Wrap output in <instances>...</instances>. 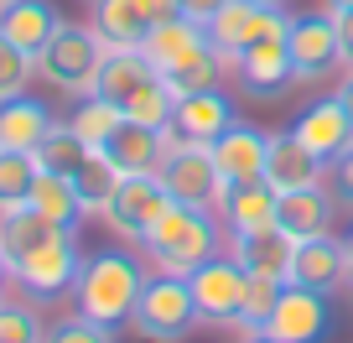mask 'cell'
<instances>
[{"mask_svg": "<svg viewBox=\"0 0 353 343\" xmlns=\"http://www.w3.org/2000/svg\"><path fill=\"white\" fill-rule=\"evenodd\" d=\"M281 297V281H265V276H244V307H239V333H260L265 317L276 312Z\"/></svg>", "mask_w": 353, "mask_h": 343, "instance_id": "obj_34", "label": "cell"}, {"mask_svg": "<svg viewBox=\"0 0 353 343\" xmlns=\"http://www.w3.org/2000/svg\"><path fill=\"white\" fill-rule=\"evenodd\" d=\"M327 11H353V0H327Z\"/></svg>", "mask_w": 353, "mask_h": 343, "instance_id": "obj_41", "label": "cell"}, {"mask_svg": "<svg viewBox=\"0 0 353 343\" xmlns=\"http://www.w3.org/2000/svg\"><path fill=\"white\" fill-rule=\"evenodd\" d=\"M213 166H219L223 188H239V182H260L265 177V156H270V135L254 130L250 120H234L219 141L208 146Z\"/></svg>", "mask_w": 353, "mask_h": 343, "instance_id": "obj_13", "label": "cell"}, {"mask_svg": "<svg viewBox=\"0 0 353 343\" xmlns=\"http://www.w3.org/2000/svg\"><path fill=\"white\" fill-rule=\"evenodd\" d=\"M47 322L32 307V297H0V343H42Z\"/></svg>", "mask_w": 353, "mask_h": 343, "instance_id": "obj_32", "label": "cell"}, {"mask_svg": "<svg viewBox=\"0 0 353 343\" xmlns=\"http://www.w3.org/2000/svg\"><path fill=\"white\" fill-rule=\"evenodd\" d=\"M286 47H291V68L296 84H317L327 73H343V37H338V16L332 11H307L286 21Z\"/></svg>", "mask_w": 353, "mask_h": 343, "instance_id": "obj_6", "label": "cell"}, {"mask_svg": "<svg viewBox=\"0 0 353 343\" xmlns=\"http://www.w3.org/2000/svg\"><path fill=\"white\" fill-rule=\"evenodd\" d=\"M104 52H110V47L94 37V26H68L63 21V32L37 52V73H42L52 89L73 94V99H88L94 84H99Z\"/></svg>", "mask_w": 353, "mask_h": 343, "instance_id": "obj_5", "label": "cell"}, {"mask_svg": "<svg viewBox=\"0 0 353 343\" xmlns=\"http://www.w3.org/2000/svg\"><path fill=\"white\" fill-rule=\"evenodd\" d=\"M229 68H234V78H239V89L250 94V99H276V94H286L291 84H296V68H291L286 32L260 37V42L244 47V52L234 57Z\"/></svg>", "mask_w": 353, "mask_h": 343, "instance_id": "obj_11", "label": "cell"}, {"mask_svg": "<svg viewBox=\"0 0 353 343\" xmlns=\"http://www.w3.org/2000/svg\"><path fill=\"white\" fill-rule=\"evenodd\" d=\"M219 219L229 234H254V229H270L281 219V193L270 182H239V188H223L219 198Z\"/></svg>", "mask_w": 353, "mask_h": 343, "instance_id": "obj_21", "label": "cell"}, {"mask_svg": "<svg viewBox=\"0 0 353 343\" xmlns=\"http://www.w3.org/2000/svg\"><path fill=\"white\" fill-rule=\"evenodd\" d=\"M172 203H176V198L161 188V177H120V188H114L110 208H104L99 219L110 224L120 239L145 244V234L161 224V213L172 208Z\"/></svg>", "mask_w": 353, "mask_h": 343, "instance_id": "obj_8", "label": "cell"}, {"mask_svg": "<svg viewBox=\"0 0 353 343\" xmlns=\"http://www.w3.org/2000/svg\"><path fill=\"white\" fill-rule=\"evenodd\" d=\"M73 188H78L83 213H104V208H110V198H114V188H120V166H114L104 151H88L83 166L73 172Z\"/></svg>", "mask_w": 353, "mask_h": 343, "instance_id": "obj_28", "label": "cell"}, {"mask_svg": "<svg viewBox=\"0 0 353 343\" xmlns=\"http://www.w3.org/2000/svg\"><path fill=\"white\" fill-rule=\"evenodd\" d=\"M6 6H11V0H0V11H6Z\"/></svg>", "mask_w": 353, "mask_h": 343, "instance_id": "obj_46", "label": "cell"}, {"mask_svg": "<svg viewBox=\"0 0 353 343\" xmlns=\"http://www.w3.org/2000/svg\"><path fill=\"white\" fill-rule=\"evenodd\" d=\"M265 338L276 343H322L332 333V297H322V291H307V286H281L276 297V312L265 317Z\"/></svg>", "mask_w": 353, "mask_h": 343, "instance_id": "obj_9", "label": "cell"}, {"mask_svg": "<svg viewBox=\"0 0 353 343\" xmlns=\"http://www.w3.org/2000/svg\"><path fill=\"white\" fill-rule=\"evenodd\" d=\"M338 16V37H343V63L353 68V11H332Z\"/></svg>", "mask_w": 353, "mask_h": 343, "instance_id": "obj_39", "label": "cell"}, {"mask_svg": "<svg viewBox=\"0 0 353 343\" xmlns=\"http://www.w3.org/2000/svg\"><path fill=\"white\" fill-rule=\"evenodd\" d=\"M120 120H125L120 104L99 99V94H88V99H78V110H73V120H68V125L78 130V141H83L88 151H104V141L120 130Z\"/></svg>", "mask_w": 353, "mask_h": 343, "instance_id": "obj_29", "label": "cell"}, {"mask_svg": "<svg viewBox=\"0 0 353 343\" xmlns=\"http://www.w3.org/2000/svg\"><path fill=\"white\" fill-rule=\"evenodd\" d=\"M348 276H353L348 244H343L338 234H322V239H301V244H296V260H291V286H307V291L332 297V291L348 286Z\"/></svg>", "mask_w": 353, "mask_h": 343, "instance_id": "obj_14", "label": "cell"}, {"mask_svg": "<svg viewBox=\"0 0 353 343\" xmlns=\"http://www.w3.org/2000/svg\"><path fill=\"white\" fill-rule=\"evenodd\" d=\"M156 177L176 203H192V208H219V198H223V177L213 166V151L198 141H172Z\"/></svg>", "mask_w": 353, "mask_h": 343, "instance_id": "obj_7", "label": "cell"}, {"mask_svg": "<svg viewBox=\"0 0 353 343\" xmlns=\"http://www.w3.org/2000/svg\"><path fill=\"white\" fill-rule=\"evenodd\" d=\"M32 208L42 213V219L63 224V229H73V224L83 219L78 188H73V177H63V172H37V182H32Z\"/></svg>", "mask_w": 353, "mask_h": 343, "instance_id": "obj_27", "label": "cell"}, {"mask_svg": "<svg viewBox=\"0 0 353 343\" xmlns=\"http://www.w3.org/2000/svg\"><path fill=\"white\" fill-rule=\"evenodd\" d=\"M0 32L11 37L21 52H42L57 32H63V16H57L52 0H11L6 11H0Z\"/></svg>", "mask_w": 353, "mask_h": 343, "instance_id": "obj_23", "label": "cell"}, {"mask_svg": "<svg viewBox=\"0 0 353 343\" xmlns=\"http://www.w3.org/2000/svg\"><path fill=\"white\" fill-rule=\"evenodd\" d=\"M332 219H338V198L327 193V182H322V188H301V193H281V219L276 224L296 244L332 234Z\"/></svg>", "mask_w": 353, "mask_h": 343, "instance_id": "obj_22", "label": "cell"}, {"mask_svg": "<svg viewBox=\"0 0 353 343\" xmlns=\"http://www.w3.org/2000/svg\"><path fill=\"white\" fill-rule=\"evenodd\" d=\"M291 130H296V141L312 146L322 161H332V156H343V151L353 146V120H348V110H343L338 94L307 104V110L296 115V125H291Z\"/></svg>", "mask_w": 353, "mask_h": 343, "instance_id": "obj_19", "label": "cell"}, {"mask_svg": "<svg viewBox=\"0 0 353 343\" xmlns=\"http://www.w3.org/2000/svg\"><path fill=\"white\" fill-rule=\"evenodd\" d=\"M37 166H42V172H63V177H73L78 166H83V156H88V146L78 141V130L68 120H57L52 130L42 135V146H37Z\"/></svg>", "mask_w": 353, "mask_h": 343, "instance_id": "obj_30", "label": "cell"}, {"mask_svg": "<svg viewBox=\"0 0 353 343\" xmlns=\"http://www.w3.org/2000/svg\"><path fill=\"white\" fill-rule=\"evenodd\" d=\"M192 297H198L203 322H219V328H239V307H244V271L229 250L203 260L198 271L188 276Z\"/></svg>", "mask_w": 353, "mask_h": 343, "instance_id": "obj_10", "label": "cell"}, {"mask_svg": "<svg viewBox=\"0 0 353 343\" xmlns=\"http://www.w3.org/2000/svg\"><path fill=\"white\" fill-rule=\"evenodd\" d=\"M141 6H145V16H151L156 26L172 21V16H182V0H141Z\"/></svg>", "mask_w": 353, "mask_h": 343, "instance_id": "obj_38", "label": "cell"}, {"mask_svg": "<svg viewBox=\"0 0 353 343\" xmlns=\"http://www.w3.org/2000/svg\"><path fill=\"white\" fill-rule=\"evenodd\" d=\"M37 156L32 151H0V213L26 208L32 203V182H37Z\"/></svg>", "mask_w": 353, "mask_h": 343, "instance_id": "obj_31", "label": "cell"}, {"mask_svg": "<svg viewBox=\"0 0 353 343\" xmlns=\"http://www.w3.org/2000/svg\"><path fill=\"white\" fill-rule=\"evenodd\" d=\"M145 260L151 271H166V276H192L203 260L229 250V229H223L219 208H192V203H172L161 213L151 234H145Z\"/></svg>", "mask_w": 353, "mask_h": 343, "instance_id": "obj_2", "label": "cell"}, {"mask_svg": "<svg viewBox=\"0 0 353 343\" xmlns=\"http://www.w3.org/2000/svg\"><path fill=\"white\" fill-rule=\"evenodd\" d=\"M348 297H353V276H348Z\"/></svg>", "mask_w": 353, "mask_h": 343, "instance_id": "obj_45", "label": "cell"}, {"mask_svg": "<svg viewBox=\"0 0 353 343\" xmlns=\"http://www.w3.org/2000/svg\"><path fill=\"white\" fill-rule=\"evenodd\" d=\"M0 255H6V276H11L32 302L68 297L73 281H78V266H83L73 229L42 219L32 203L0 213Z\"/></svg>", "mask_w": 353, "mask_h": 343, "instance_id": "obj_1", "label": "cell"}, {"mask_svg": "<svg viewBox=\"0 0 353 343\" xmlns=\"http://www.w3.org/2000/svg\"><path fill=\"white\" fill-rule=\"evenodd\" d=\"M94 37H99L110 52H125V47H141L151 37V16H145L141 0H94Z\"/></svg>", "mask_w": 353, "mask_h": 343, "instance_id": "obj_24", "label": "cell"}, {"mask_svg": "<svg viewBox=\"0 0 353 343\" xmlns=\"http://www.w3.org/2000/svg\"><path fill=\"white\" fill-rule=\"evenodd\" d=\"M208 26H198V21H188V16H172V21H161V26H151V37L141 42V52L151 57V68L156 73H176V68H188L198 52H208Z\"/></svg>", "mask_w": 353, "mask_h": 343, "instance_id": "obj_20", "label": "cell"}, {"mask_svg": "<svg viewBox=\"0 0 353 343\" xmlns=\"http://www.w3.org/2000/svg\"><path fill=\"white\" fill-rule=\"evenodd\" d=\"M239 120L223 89H203V94H176L172 104V141H198V146H213L229 125Z\"/></svg>", "mask_w": 353, "mask_h": 343, "instance_id": "obj_18", "label": "cell"}, {"mask_svg": "<svg viewBox=\"0 0 353 343\" xmlns=\"http://www.w3.org/2000/svg\"><path fill=\"white\" fill-rule=\"evenodd\" d=\"M229 255L239 260L244 276H265V281H291V260H296V239H291L281 224L254 234H229Z\"/></svg>", "mask_w": 353, "mask_h": 343, "instance_id": "obj_16", "label": "cell"}, {"mask_svg": "<svg viewBox=\"0 0 353 343\" xmlns=\"http://www.w3.org/2000/svg\"><path fill=\"white\" fill-rule=\"evenodd\" d=\"M327 193L338 198V208L353 213V146H348L343 156H332V161H327Z\"/></svg>", "mask_w": 353, "mask_h": 343, "instance_id": "obj_36", "label": "cell"}, {"mask_svg": "<svg viewBox=\"0 0 353 343\" xmlns=\"http://www.w3.org/2000/svg\"><path fill=\"white\" fill-rule=\"evenodd\" d=\"M151 78H161L151 68V57L141 52V47H125V52H104V68H99V84H94V94L99 99H110V104H130L135 94L151 84Z\"/></svg>", "mask_w": 353, "mask_h": 343, "instance_id": "obj_25", "label": "cell"}, {"mask_svg": "<svg viewBox=\"0 0 353 343\" xmlns=\"http://www.w3.org/2000/svg\"><path fill=\"white\" fill-rule=\"evenodd\" d=\"M42 343H114V328H104V322H88V317H57L47 322Z\"/></svg>", "mask_w": 353, "mask_h": 343, "instance_id": "obj_35", "label": "cell"}, {"mask_svg": "<svg viewBox=\"0 0 353 343\" xmlns=\"http://www.w3.org/2000/svg\"><path fill=\"white\" fill-rule=\"evenodd\" d=\"M130 328L141 333L145 343H182V338H192V333L203 328V312H198V297H192L188 276L156 271V276L145 281L135 312H130Z\"/></svg>", "mask_w": 353, "mask_h": 343, "instance_id": "obj_4", "label": "cell"}, {"mask_svg": "<svg viewBox=\"0 0 353 343\" xmlns=\"http://www.w3.org/2000/svg\"><path fill=\"white\" fill-rule=\"evenodd\" d=\"M343 99V110H348V120H353V68H343V78H338V89H332Z\"/></svg>", "mask_w": 353, "mask_h": 343, "instance_id": "obj_40", "label": "cell"}, {"mask_svg": "<svg viewBox=\"0 0 353 343\" xmlns=\"http://www.w3.org/2000/svg\"><path fill=\"white\" fill-rule=\"evenodd\" d=\"M223 6H229V0H182V16H188V21H198V26H208Z\"/></svg>", "mask_w": 353, "mask_h": 343, "instance_id": "obj_37", "label": "cell"}, {"mask_svg": "<svg viewBox=\"0 0 353 343\" xmlns=\"http://www.w3.org/2000/svg\"><path fill=\"white\" fill-rule=\"evenodd\" d=\"M172 151V130H156L141 120H120V130L104 141V156L120 166V177H156Z\"/></svg>", "mask_w": 353, "mask_h": 343, "instance_id": "obj_15", "label": "cell"}, {"mask_svg": "<svg viewBox=\"0 0 353 343\" xmlns=\"http://www.w3.org/2000/svg\"><path fill=\"white\" fill-rule=\"evenodd\" d=\"M145 281L151 276H145V266L130 250H99V255H88L83 266H78V281H73L68 297H73L78 317L104 322V328H120V322H130Z\"/></svg>", "mask_w": 353, "mask_h": 343, "instance_id": "obj_3", "label": "cell"}, {"mask_svg": "<svg viewBox=\"0 0 353 343\" xmlns=\"http://www.w3.org/2000/svg\"><path fill=\"white\" fill-rule=\"evenodd\" d=\"M244 343H276V338H265V333H244Z\"/></svg>", "mask_w": 353, "mask_h": 343, "instance_id": "obj_42", "label": "cell"}, {"mask_svg": "<svg viewBox=\"0 0 353 343\" xmlns=\"http://www.w3.org/2000/svg\"><path fill=\"white\" fill-rule=\"evenodd\" d=\"M265 182L276 193L322 188V182H327V161H322L312 146H301L296 130H276L270 135V156H265Z\"/></svg>", "mask_w": 353, "mask_h": 343, "instance_id": "obj_17", "label": "cell"}, {"mask_svg": "<svg viewBox=\"0 0 353 343\" xmlns=\"http://www.w3.org/2000/svg\"><path fill=\"white\" fill-rule=\"evenodd\" d=\"M286 21H291L286 11H270V6H254V0H229V6L208 21V42L234 63V57H239L244 47H254L260 37L286 32Z\"/></svg>", "mask_w": 353, "mask_h": 343, "instance_id": "obj_12", "label": "cell"}, {"mask_svg": "<svg viewBox=\"0 0 353 343\" xmlns=\"http://www.w3.org/2000/svg\"><path fill=\"white\" fill-rule=\"evenodd\" d=\"M254 6H270V11H286V0H254Z\"/></svg>", "mask_w": 353, "mask_h": 343, "instance_id": "obj_43", "label": "cell"}, {"mask_svg": "<svg viewBox=\"0 0 353 343\" xmlns=\"http://www.w3.org/2000/svg\"><path fill=\"white\" fill-rule=\"evenodd\" d=\"M343 244H348V266H353V229H348V234H343Z\"/></svg>", "mask_w": 353, "mask_h": 343, "instance_id": "obj_44", "label": "cell"}, {"mask_svg": "<svg viewBox=\"0 0 353 343\" xmlns=\"http://www.w3.org/2000/svg\"><path fill=\"white\" fill-rule=\"evenodd\" d=\"M32 73H37V57H32V52H21L11 37L0 32V104L16 99V94H26Z\"/></svg>", "mask_w": 353, "mask_h": 343, "instance_id": "obj_33", "label": "cell"}, {"mask_svg": "<svg viewBox=\"0 0 353 343\" xmlns=\"http://www.w3.org/2000/svg\"><path fill=\"white\" fill-rule=\"evenodd\" d=\"M52 110L32 94H16V99L0 104V151H37L42 135L52 130Z\"/></svg>", "mask_w": 353, "mask_h": 343, "instance_id": "obj_26", "label": "cell"}]
</instances>
